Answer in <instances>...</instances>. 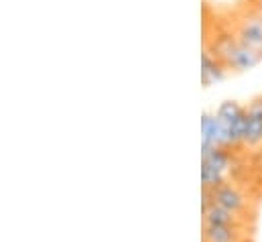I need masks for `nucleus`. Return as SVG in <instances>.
Here are the masks:
<instances>
[{
  "instance_id": "obj_10",
  "label": "nucleus",
  "mask_w": 262,
  "mask_h": 242,
  "mask_svg": "<svg viewBox=\"0 0 262 242\" xmlns=\"http://www.w3.org/2000/svg\"><path fill=\"white\" fill-rule=\"evenodd\" d=\"M205 147H220V122L211 110L201 114V149Z\"/></svg>"
},
{
  "instance_id": "obj_7",
  "label": "nucleus",
  "mask_w": 262,
  "mask_h": 242,
  "mask_svg": "<svg viewBox=\"0 0 262 242\" xmlns=\"http://www.w3.org/2000/svg\"><path fill=\"white\" fill-rule=\"evenodd\" d=\"M228 75V67L217 59L207 47L201 49V86L209 88L215 82H222Z\"/></svg>"
},
{
  "instance_id": "obj_5",
  "label": "nucleus",
  "mask_w": 262,
  "mask_h": 242,
  "mask_svg": "<svg viewBox=\"0 0 262 242\" xmlns=\"http://www.w3.org/2000/svg\"><path fill=\"white\" fill-rule=\"evenodd\" d=\"M262 145V94L250 98L246 104V130H244V147L258 149Z\"/></svg>"
},
{
  "instance_id": "obj_9",
  "label": "nucleus",
  "mask_w": 262,
  "mask_h": 242,
  "mask_svg": "<svg viewBox=\"0 0 262 242\" xmlns=\"http://www.w3.org/2000/svg\"><path fill=\"white\" fill-rule=\"evenodd\" d=\"M242 226H203V242H242Z\"/></svg>"
},
{
  "instance_id": "obj_3",
  "label": "nucleus",
  "mask_w": 262,
  "mask_h": 242,
  "mask_svg": "<svg viewBox=\"0 0 262 242\" xmlns=\"http://www.w3.org/2000/svg\"><path fill=\"white\" fill-rule=\"evenodd\" d=\"M230 29L248 49L256 51L262 57V14L256 12L248 2L238 6L232 14Z\"/></svg>"
},
{
  "instance_id": "obj_2",
  "label": "nucleus",
  "mask_w": 262,
  "mask_h": 242,
  "mask_svg": "<svg viewBox=\"0 0 262 242\" xmlns=\"http://www.w3.org/2000/svg\"><path fill=\"white\" fill-rule=\"evenodd\" d=\"M213 112L220 122V147L228 151H240L244 147L246 104H240L238 100H224Z\"/></svg>"
},
{
  "instance_id": "obj_8",
  "label": "nucleus",
  "mask_w": 262,
  "mask_h": 242,
  "mask_svg": "<svg viewBox=\"0 0 262 242\" xmlns=\"http://www.w3.org/2000/svg\"><path fill=\"white\" fill-rule=\"evenodd\" d=\"M203 214V226H242V218L211 204L207 210L201 212Z\"/></svg>"
},
{
  "instance_id": "obj_4",
  "label": "nucleus",
  "mask_w": 262,
  "mask_h": 242,
  "mask_svg": "<svg viewBox=\"0 0 262 242\" xmlns=\"http://www.w3.org/2000/svg\"><path fill=\"white\" fill-rule=\"evenodd\" d=\"M211 204H215V206H220V208H224V210H228L240 218L248 208V199H246L244 191L230 182L211 191Z\"/></svg>"
},
{
  "instance_id": "obj_11",
  "label": "nucleus",
  "mask_w": 262,
  "mask_h": 242,
  "mask_svg": "<svg viewBox=\"0 0 262 242\" xmlns=\"http://www.w3.org/2000/svg\"><path fill=\"white\" fill-rule=\"evenodd\" d=\"M246 2H248L256 12H260L262 14V0H246Z\"/></svg>"
},
{
  "instance_id": "obj_1",
  "label": "nucleus",
  "mask_w": 262,
  "mask_h": 242,
  "mask_svg": "<svg viewBox=\"0 0 262 242\" xmlns=\"http://www.w3.org/2000/svg\"><path fill=\"white\" fill-rule=\"evenodd\" d=\"M203 47H207L217 59L222 61L228 71L234 73H242V71H250L252 67H256L262 61V57L248 49L244 43H240V39L234 35V31L230 27H215L213 35L205 39Z\"/></svg>"
},
{
  "instance_id": "obj_6",
  "label": "nucleus",
  "mask_w": 262,
  "mask_h": 242,
  "mask_svg": "<svg viewBox=\"0 0 262 242\" xmlns=\"http://www.w3.org/2000/svg\"><path fill=\"white\" fill-rule=\"evenodd\" d=\"M232 165H234L232 151L222 149V147H205V149H201V167H209V169H213L217 173L230 175Z\"/></svg>"
}]
</instances>
